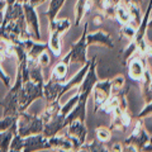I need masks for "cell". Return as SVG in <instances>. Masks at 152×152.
I'll return each instance as SVG.
<instances>
[{"label":"cell","mask_w":152,"mask_h":152,"mask_svg":"<svg viewBox=\"0 0 152 152\" xmlns=\"http://www.w3.org/2000/svg\"><path fill=\"white\" fill-rule=\"evenodd\" d=\"M23 81H22V71L20 66L18 65L17 70V79L15 84L9 88V91L5 95V98L0 102V105L3 107V117L9 115H19V98H20Z\"/></svg>","instance_id":"obj_1"},{"label":"cell","mask_w":152,"mask_h":152,"mask_svg":"<svg viewBox=\"0 0 152 152\" xmlns=\"http://www.w3.org/2000/svg\"><path fill=\"white\" fill-rule=\"evenodd\" d=\"M45 123L39 115H32L27 112H20L17 121V133L22 137L38 134L43 132Z\"/></svg>","instance_id":"obj_2"},{"label":"cell","mask_w":152,"mask_h":152,"mask_svg":"<svg viewBox=\"0 0 152 152\" xmlns=\"http://www.w3.org/2000/svg\"><path fill=\"white\" fill-rule=\"evenodd\" d=\"M86 34H88V22L84 24V29H83V33H81L80 39L76 42V43H72L70 52L62 58L64 62H66L67 65H70V64L85 65L88 62L89 60L86 57V50H88Z\"/></svg>","instance_id":"obj_3"},{"label":"cell","mask_w":152,"mask_h":152,"mask_svg":"<svg viewBox=\"0 0 152 152\" xmlns=\"http://www.w3.org/2000/svg\"><path fill=\"white\" fill-rule=\"evenodd\" d=\"M70 22L67 19H55V22L50 23V42L48 47L51 52L56 57L61 55V38L65 32L69 31Z\"/></svg>","instance_id":"obj_4"},{"label":"cell","mask_w":152,"mask_h":152,"mask_svg":"<svg viewBox=\"0 0 152 152\" xmlns=\"http://www.w3.org/2000/svg\"><path fill=\"white\" fill-rule=\"evenodd\" d=\"M95 67H96V58H91L90 60V65H89V70L85 77L83 79L81 84L79 85V89H77V93L80 99H85L88 100L89 95L91 94L93 89H94V85L98 83V76H96V72H95Z\"/></svg>","instance_id":"obj_5"},{"label":"cell","mask_w":152,"mask_h":152,"mask_svg":"<svg viewBox=\"0 0 152 152\" xmlns=\"http://www.w3.org/2000/svg\"><path fill=\"white\" fill-rule=\"evenodd\" d=\"M86 127H85L84 122H80L79 119H75L70 123L66 128V137L72 142V147L74 148H77L81 147L85 143V140H86Z\"/></svg>","instance_id":"obj_6"},{"label":"cell","mask_w":152,"mask_h":152,"mask_svg":"<svg viewBox=\"0 0 152 152\" xmlns=\"http://www.w3.org/2000/svg\"><path fill=\"white\" fill-rule=\"evenodd\" d=\"M94 95V103H95V110H100V108L104 105L109 98L112 96V86H110V80H104V81H98L94 85L93 89Z\"/></svg>","instance_id":"obj_7"},{"label":"cell","mask_w":152,"mask_h":152,"mask_svg":"<svg viewBox=\"0 0 152 152\" xmlns=\"http://www.w3.org/2000/svg\"><path fill=\"white\" fill-rule=\"evenodd\" d=\"M23 12H24V18L27 22L28 28L32 31L31 36L34 41H41V28L39 20H38V14L36 12V8L32 7L28 3H23Z\"/></svg>","instance_id":"obj_8"},{"label":"cell","mask_w":152,"mask_h":152,"mask_svg":"<svg viewBox=\"0 0 152 152\" xmlns=\"http://www.w3.org/2000/svg\"><path fill=\"white\" fill-rule=\"evenodd\" d=\"M46 148H50V143H48V140L42 133L23 137V151L31 152V151H38V150H46Z\"/></svg>","instance_id":"obj_9"},{"label":"cell","mask_w":152,"mask_h":152,"mask_svg":"<svg viewBox=\"0 0 152 152\" xmlns=\"http://www.w3.org/2000/svg\"><path fill=\"white\" fill-rule=\"evenodd\" d=\"M86 45L88 46H93V45H98V46H103V47H108V48H113V41L110 36L108 33L103 32V31H96L93 33H88L86 34Z\"/></svg>","instance_id":"obj_10"},{"label":"cell","mask_w":152,"mask_h":152,"mask_svg":"<svg viewBox=\"0 0 152 152\" xmlns=\"http://www.w3.org/2000/svg\"><path fill=\"white\" fill-rule=\"evenodd\" d=\"M48 143L50 148L56 150V151H71L72 150V142H71L66 136H53L50 137Z\"/></svg>","instance_id":"obj_11"},{"label":"cell","mask_w":152,"mask_h":152,"mask_svg":"<svg viewBox=\"0 0 152 152\" xmlns=\"http://www.w3.org/2000/svg\"><path fill=\"white\" fill-rule=\"evenodd\" d=\"M93 1L91 0H77L75 5V26H79L83 22L84 17L91 10Z\"/></svg>","instance_id":"obj_12"},{"label":"cell","mask_w":152,"mask_h":152,"mask_svg":"<svg viewBox=\"0 0 152 152\" xmlns=\"http://www.w3.org/2000/svg\"><path fill=\"white\" fill-rule=\"evenodd\" d=\"M145 69H146V66L142 62V60L134 57L133 60H131L129 65H128V74H129V76L133 80L141 81L142 77H143Z\"/></svg>","instance_id":"obj_13"},{"label":"cell","mask_w":152,"mask_h":152,"mask_svg":"<svg viewBox=\"0 0 152 152\" xmlns=\"http://www.w3.org/2000/svg\"><path fill=\"white\" fill-rule=\"evenodd\" d=\"M67 72H69V65L61 60L58 64H56L53 66V69H52V71H51L50 79L55 80V81H58V83H62L66 79Z\"/></svg>","instance_id":"obj_14"},{"label":"cell","mask_w":152,"mask_h":152,"mask_svg":"<svg viewBox=\"0 0 152 152\" xmlns=\"http://www.w3.org/2000/svg\"><path fill=\"white\" fill-rule=\"evenodd\" d=\"M65 1H66V0H51V1H50L48 9H47V12H46V15H47V18H48L50 23L55 22L57 14L60 13L61 8L64 7Z\"/></svg>","instance_id":"obj_15"},{"label":"cell","mask_w":152,"mask_h":152,"mask_svg":"<svg viewBox=\"0 0 152 152\" xmlns=\"http://www.w3.org/2000/svg\"><path fill=\"white\" fill-rule=\"evenodd\" d=\"M77 102H79V94L76 93L72 98H70L69 100L66 102V104H65L64 107H61V109H60L58 113H60L62 117H66V115H67V114L75 108V105L77 104Z\"/></svg>","instance_id":"obj_16"},{"label":"cell","mask_w":152,"mask_h":152,"mask_svg":"<svg viewBox=\"0 0 152 152\" xmlns=\"http://www.w3.org/2000/svg\"><path fill=\"white\" fill-rule=\"evenodd\" d=\"M126 84V79L123 76H115V77L110 79V86H112V95L119 93L121 90H123Z\"/></svg>","instance_id":"obj_17"},{"label":"cell","mask_w":152,"mask_h":152,"mask_svg":"<svg viewBox=\"0 0 152 152\" xmlns=\"http://www.w3.org/2000/svg\"><path fill=\"white\" fill-rule=\"evenodd\" d=\"M96 140L100 142H107L110 140V128L99 127L96 129Z\"/></svg>","instance_id":"obj_18"},{"label":"cell","mask_w":152,"mask_h":152,"mask_svg":"<svg viewBox=\"0 0 152 152\" xmlns=\"http://www.w3.org/2000/svg\"><path fill=\"white\" fill-rule=\"evenodd\" d=\"M134 33H136V27L132 26V24H124L121 29V34L124 36L126 38H128L129 41H133Z\"/></svg>","instance_id":"obj_19"},{"label":"cell","mask_w":152,"mask_h":152,"mask_svg":"<svg viewBox=\"0 0 152 152\" xmlns=\"http://www.w3.org/2000/svg\"><path fill=\"white\" fill-rule=\"evenodd\" d=\"M145 117H152V100L147 103L146 107L142 109V110L140 112V114H138L140 119H142V118H145Z\"/></svg>","instance_id":"obj_20"},{"label":"cell","mask_w":152,"mask_h":152,"mask_svg":"<svg viewBox=\"0 0 152 152\" xmlns=\"http://www.w3.org/2000/svg\"><path fill=\"white\" fill-rule=\"evenodd\" d=\"M47 51H48V50H47ZM47 51H43L39 56H38V58H37L38 64H39L42 67H45V66H48L50 65V55L47 53Z\"/></svg>","instance_id":"obj_21"},{"label":"cell","mask_w":152,"mask_h":152,"mask_svg":"<svg viewBox=\"0 0 152 152\" xmlns=\"http://www.w3.org/2000/svg\"><path fill=\"white\" fill-rule=\"evenodd\" d=\"M1 64V62H0ZM0 81H1L4 85H5V88H10V77L7 75V72H4L3 69H1V66H0Z\"/></svg>","instance_id":"obj_22"},{"label":"cell","mask_w":152,"mask_h":152,"mask_svg":"<svg viewBox=\"0 0 152 152\" xmlns=\"http://www.w3.org/2000/svg\"><path fill=\"white\" fill-rule=\"evenodd\" d=\"M46 1H47V0H28V4H31L32 7L37 8V7L42 5V4H45Z\"/></svg>","instance_id":"obj_23"},{"label":"cell","mask_w":152,"mask_h":152,"mask_svg":"<svg viewBox=\"0 0 152 152\" xmlns=\"http://www.w3.org/2000/svg\"><path fill=\"white\" fill-rule=\"evenodd\" d=\"M122 147H123V145H121V143H115V145H114L112 148H110V151H123Z\"/></svg>","instance_id":"obj_24"},{"label":"cell","mask_w":152,"mask_h":152,"mask_svg":"<svg viewBox=\"0 0 152 152\" xmlns=\"http://www.w3.org/2000/svg\"><path fill=\"white\" fill-rule=\"evenodd\" d=\"M7 7V0H0V12L4 10Z\"/></svg>","instance_id":"obj_25"},{"label":"cell","mask_w":152,"mask_h":152,"mask_svg":"<svg viewBox=\"0 0 152 152\" xmlns=\"http://www.w3.org/2000/svg\"><path fill=\"white\" fill-rule=\"evenodd\" d=\"M17 1L23 4V0H7V5H10V4H14V3H17Z\"/></svg>","instance_id":"obj_26"},{"label":"cell","mask_w":152,"mask_h":152,"mask_svg":"<svg viewBox=\"0 0 152 152\" xmlns=\"http://www.w3.org/2000/svg\"><path fill=\"white\" fill-rule=\"evenodd\" d=\"M148 28L152 31V13H151V17H150V20H148Z\"/></svg>","instance_id":"obj_27"}]
</instances>
